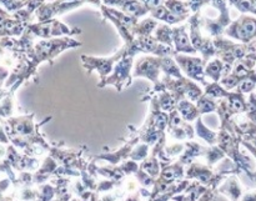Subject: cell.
Returning <instances> with one entry per match:
<instances>
[{
	"instance_id": "6da1fadb",
	"label": "cell",
	"mask_w": 256,
	"mask_h": 201,
	"mask_svg": "<svg viewBox=\"0 0 256 201\" xmlns=\"http://www.w3.org/2000/svg\"><path fill=\"white\" fill-rule=\"evenodd\" d=\"M226 34L232 39L242 42V44H250L256 39V18L242 15L228 26Z\"/></svg>"
},
{
	"instance_id": "7a4b0ae2",
	"label": "cell",
	"mask_w": 256,
	"mask_h": 201,
	"mask_svg": "<svg viewBox=\"0 0 256 201\" xmlns=\"http://www.w3.org/2000/svg\"><path fill=\"white\" fill-rule=\"evenodd\" d=\"M28 29H29L35 36L44 38V39H49V38L56 36V35L78 34V32H80V30L78 29L70 30L69 28L65 26L62 22H60L59 20L54 19L36 22V24H32V22H30V24L28 25Z\"/></svg>"
},
{
	"instance_id": "3957f363",
	"label": "cell",
	"mask_w": 256,
	"mask_h": 201,
	"mask_svg": "<svg viewBox=\"0 0 256 201\" xmlns=\"http://www.w3.org/2000/svg\"><path fill=\"white\" fill-rule=\"evenodd\" d=\"M132 66V55H126V56L122 58L120 62H118L116 68H115L114 74L106 80L100 84V86H104V84H115L118 90H122V85L130 84V69Z\"/></svg>"
},
{
	"instance_id": "277c9868",
	"label": "cell",
	"mask_w": 256,
	"mask_h": 201,
	"mask_svg": "<svg viewBox=\"0 0 256 201\" xmlns=\"http://www.w3.org/2000/svg\"><path fill=\"white\" fill-rule=\"evenodd\" d=\"M160 69H162V58L145 56L142 58L135 64V70L132 76H145L148 79L152 80L158 85L159 84L158 76H159Z\"/></svg>"
},
{
	"instance_id": "5b68a950",
	"label": "cell",
	"mask_w": 256,
	"mask_h": 201,
	"mask_svg": "<svg viewBox=\"0 0 256 201\" xmlns=\"http://www.w3.org/2000/svg\"><path fill=\"white\" fill-rule=\"evenodd\" d=\"M175 59L179 62L182 69L186 72L188 76L192 78L195 80H199L200 82L206 85L204 75V60L199 59V58L184 56V55H175Z\"/></svg>"
},
{
	"instance_id": "8992f818",
	"label": "cell",
	"mask_w": 256,
	"mask_h": 201,
	"mask_svg": "<svg viewBox=\"0 0 256 201\" xmlns=\"http://www.w3.org/2000/svg\"><path fill=\"white\" fill-rule=\"evenodd\" d=\"M106 5H112V6H119L124 14L130 15V16L139 18L146 14L149 12L146 6L139 0H104Z\"/></svg>"
},
{
	"instance_id": "52a82bcc",
	"label": "cell",
	"mask_w": 256,
	"mask_h": 201,
	"mask_svg": "<svg viewBox=\"0 0 256 201\" xmlns=\"http://www.w3.org/2000/svg\"><path fill=\"white\" fill-rule=\"evenodd\" d=\"M186 25L174 28L172 30V40L176 45V52H196V49L192 46V40H189V36L185 32Z\"/></svg>"
},
{
	"instance_id": "ba28073f",
	"label": "cell",
	"mask_w": 256,
	"mask_h": 201,
	"mask_svg": "<svg viewBox=\"0 0 256 201\" xmlns=\"http://www.w3.org/2000/svg\"><path fill=\"white\" fill-rule=\"evenodd\" d=\"M165 6L170 10L174 15L180 18H189L190 14V4L185 2H180V0H166L165 2Z\"/></svg>"
},
{
	"instance_id": "9c48e42d",
	"label": "cell",
	"mask_w": 256,
	"mask_h": 201,
	"mask_svg": "<svg viewBox=\"0 0 256 201\" xmlns=\"http://www.w3.org/2000/svg\"><path fill=\"white\" fill-rule=\"evenodd\" d=\"M150 12H152V15L154 18H156V19L159 20H162V22H169V24H175V22H182V20H185L184 18L176 16V15L172 14V12H170L165 5H160V6L154 8V9L150 10Z\"/></svg>"
},
{
	"instance_id": "30bf717a",
	"label": "cell",
	"mask_w": 256,
	"mask_h": 201,
	"mask_svg": "<svg viewBox=\"0 0 256 201\" xmlns=\"http://www.w3.org/2000/svg\"><path fill=\"white\" fill-rule=\"evenodd\" d=\"M222 72L225 74V64L220 59H215L212 62H209L206 70H205V74L212 78L214 82H219L220 75H222Z\"/></svg>"
},
{
	"instance_id": "8fae6325",
	"label": "cell",
	"mask_w": 256,
	"mask_h": 201,
	"mask_svg": "<svg viewBox=\"0 0 256 201\" xmlns=\"http://www.w3.org/2000/svg\"><path fill=\"white\" fill-rule=\"evenodd\" d=\"M156 39L164 44H172V30L166 25H160L156 29Z\"/></svg>"
},
{
	"instance_id": "7c38bea8",
	"label": "cell",
	"mask_w": 256,
	"mask_h": 201,
	"mask_svg": "<svg viewBox=\"0 0 256 201\" xmlns=\"http://www.w3.org/2000/svg\"><path fill=\"white\" fill-rule=\"evenodd\" d=\"M9 182H10L9 179H5V180H2V182H0V200L2 199V194L5 192V190H6V188L9 186Z\"/></svg>"
},
{
	"instance_id": "4fadbf2b",
	"label": "cell",
	"mask_w": 256,
	"mask_h": 201,
	"mask_svg": "<svg viewBox=\"0 0 256 201\" xmlns=\"http://www.w3.org/2000/svg\"><path fill=\"white\" fill-rule=\"evenodd\" d=\"M10 16H12V15H10L9 12H5L4 9H2V8H0V24H2L5 19H8V18H10Z\"/></svg>"
},
{
	"instance_id": "5bb4252c",
	"label": "cell",
	"mask_w": 256,
	"mask_h": 201,
	"mask_svg": "<svg viewBox=\"0 0 256 201\" xmlns=\"http://www.w3.org/2000/svg\"><path fill=\"white\" fill-rule=\"evenodd\" d=\"M249 105L252 108H256V92H252V95H250Z\"/></svg>"
},
{
	"instance_id": "9a60e30c",
	"label": "cell",
	"mask_w": 256,
	"mask_h": 201,
	"mask_svg": "<svg viewBox=\"0 0 256 201\" xmlns=\"http://www.w3.org/2000/svg\"><path fill=\"white\" fill-rule=\"evenodd\" d=\"M244 201H256V192H252V194H248L246 196H245Z\"/></svg>"
}]
</instances>
